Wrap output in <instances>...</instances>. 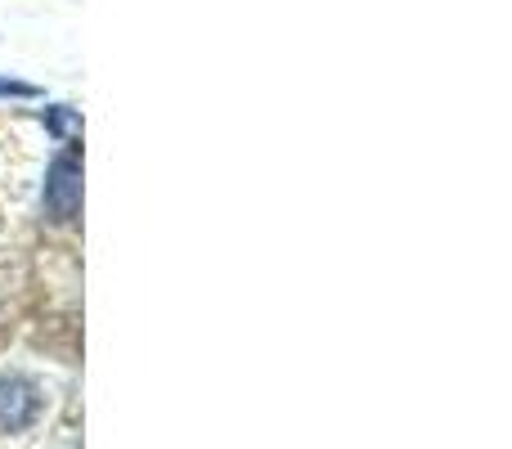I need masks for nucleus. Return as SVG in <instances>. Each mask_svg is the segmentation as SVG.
Instances as JSON below:
<instances>
[{
  "label": "nucleus",
  "mask_w": 512,
  "mask_h": 449,
  "mask_svg": "<svg viewBox=\"0 0 512 449\" xmlns=\"http://www.w3.org/2000/svg\"><path fill=\"white\" fill-rule=\"evenodd\" d=\"M45 414V391L27 373H0V432H32Z\"/></svg>",
  "instance_id": "1"
},
{
  "label": "nucleus",
  "mask_w": 512,
  "mask_h": 449,
  "mask_svg": "<svg viewBox=\"0 0 512 449\" xmlns=\"http://www.w3.org/2000/svg\"><path fill=\"white\" fill-rule=\"evenodd\" d=\"M77 212H81V158L68 144L50 162V171H45V216L68 225V221H77Z\"/></svg>",
  "instance_id": "2"
},
{
  "label": "nucleus",
  "mask_w": 512,
  "mask_h": 449,
  "mask_svg": "<svg viewBox=\"0 0 512 449\" xmlns=\"http://www.w3.org/2000/svg\"><path fill=\"white\" fill-rule=\"evenodd\" d=\"M45 131H50L59 144H77V135H81V117L72 113L68 104H54V108H45Z\"/></svg>",
  "instance_id": "3"
},
{
  "label": "nucleus",
  "mask_w": 512,
  "mask_h": 449,
  "mask_svg": "<svg viewBox=\"0 0 512 449\" xmlns=\"http://www.w3.org/2000/svg\"><path fill=\"white\" fill-rule=\"evenodd\" d=\"M41 90L32 81H14V77H0V99H36Z\"/></svg>",
  "instance_id": "4"
}]
</instances>
